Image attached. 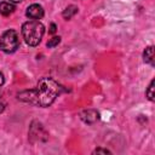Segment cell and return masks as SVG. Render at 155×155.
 Segmentation results:
<instances>
[{"instance_id": "ba28073f", "label": "cell", "mask_w": 155, "mask_h": 155, "mask_svg": "<svg viewBox=\"0 0 155 155\" xmlns=\"http://www.w3.org/2000/svg\"><path fill=\"white\" fill-rule=\"evenodd\" d=\"M143 59L145 63L154 67V46H148L143 52Z\"/></svg>"}, {"instance_id": "30bf717a", "label": "cell", "mask_w": 155, "mask_h": 155, "mask_svg": "<svg viewBox=\"0 0 155 155\" xmlns=\"http://www.w3.org/2000/svg\"><path fill=\"white\" fill-rule=\"evenodd\" d=\"M154 84H155V81H154V79L150 81V84H149V86H148V88H147V91H145V96H147V98L150 101V102H154V99H155V93H154Z\"/></svg>"}, {"instance_id": "7c38bea8", "label": "cell", "mask_w": 155, "mask_h": 155, "mask_svg": "<svg viewBox=\"0 0 155 155\" xmlns=\"http://www.w3.org/2000/svg\"><path fill=\"white\" fill-rule=\"evenodd\" d=\"M92 154H111V151L108 149H104V148H97L93 150Z\"/></svg>"}, {"instance_id": "9a60e30c", "label": "cell", "mask_w": 155, "mask_h": 155, "mask_svg": "<svg viewBox=\"0 0 155 155\" xmlns=\"http://www.w3.org/2000/svg\"><path fill=\"white\" fill-rule=\"evenodd\" d=\"M4 82H5V78H4V75L0 73V87L4 85Z\"/></svg>"}, {"instance_id": "4fadbf2b", "label": "cell", "mask_w": 155, "mask_h": 155, "mask_svg": "<svg viewBox=\"0 0 155 155\" xmlns=\"http://www.w3.org/2000/svg\"><path fill=\"white\" fill-rule=\"evenodd\" d=\"M5 107H6V104H5L4 99H2V98H0V113H2V111H4Z\"/></svg>"}, {"instance_id": "5bb4252c", "label": "cell", "mask_w": 155, "mask_h": 155, "mask_svg": "<svg viewBox=\"0 0 155 155\" xmlns=\"http://www.w3.org/2000/svg\"><path fill=\"white\" fill-rule=\"evenodd\" d=\"M56 31V24L54 23H51V27H50V33H54Z\"/></svg>"}, {"instance_id": "3957f363", "label": "cell", "mask_w": 155, "mask_h": 155, "mask_svg": "<svg viewBox=\"0 0 155 155\" xmlns=\"http://www.w3.org/2000/svg\"><path fill=\"white\" fill-rule=\"evenodd\" d=\"M19 46V39L18 34L13 29H8L4 31L0 36V51L5 53H12L15 52Z\"/></svg>"}, {"instance_id": "8fae6325", "label": "cell", "mask_w": 155, "mask_h": 155, "mask_svg": "<svg viewBox=\"0 0 155 155\" xmlns=\"http://www.w3.org/2000/svg\"><path fill=\"white\" fill-rule=\"evenodd\" d=\"M59 42H61V36H53L52 39H50V40L47 41L46 46H47L48 48H52V47L57 46V45H58Z\"/></svg>"}, {"instance_id": "277c9868", "label": "cell", "mask_w": 155, "mask_h": 155, "mask_svg": "<svg viewBox=\"0 0 155 155\" xmlns=\"http://www.w3.org/2000/svg\"><path fill=\"white\" fill-rule=\"evenodd\" d=\"M28 134H29V140L31 143H44L48 139V132L39 121H33L30 124Z\"/></svg>"}, {"instance_id": "52a82bcc", "label": "cell", "mask_w": 155, "mask_h": 155, "mask_svg": "<svg viewBox=\"0 0 155 155\" xmlns=\"http://www.w3.org/2000/svg\"><path fill=\"white\" fill-rule=\"evenodd\" d=\"M16 10V6L10 2V1H1L0 2V15L2 16H8L11 13H13Z\"/></svg>"}, {"instance_id": "9c48e42d", "label": "cell", "mask_w": 155, "mask_h": 155, "mask_svg": "<svg viewBox=\"0 0 155 155\" xmlns=\"http://www.w3.org/2000/svg\"><path fill=\"white\" fill-rule=\"evenodd\" d=\"M78 11H79L78 6H75V5H69V6H67V7L63 10L62 16H63L64 19H70V18H73V17L78 13Z\"/></svg>"}, {"instance_id": "5b68a950", "label": "cell", "mask_w": 155, "mask_h": 155, "mask_svg": "<svg viewBox=\"0 0 155 155\" xmlns=\"http://www.w3.org/2000/svg\"><path fill=\"white\" fill-rule=\"evenodd\" d=\"M79 117L87 125H92L94 122H97L101 117L99 113L96 110V109H85V110H81L79 113Z\"/></svg>"}, {"instance_id": "7a4b0ae2", "label": "cell", "mask_w": 155, "mask_h": 155, "mask_svg": "<svg viewBox=\"0 0 155 155\" xmlns=\"http://www.w3.org/2000/svg\"><path fill=\"white\" fill-rule=\"evenodd\" d=\"M22 36L27 45L38 46L45 34V27L38 19H30L22 25Z\"/></svg>"}, {"instance_id": "8992f818", "label": "cell", "mask_w": 155, "mask_h": 155, "mask_svg": "<svg viewBox=\"0 0 155 155\" xmlns=\"http://www.w3.org/2000/svg\"><path fill=\"white\" fill-rule=\"evenodd\" d=\"M25 15L30 19H40V18L44 17V8L39 4H31L27 7Z\"/></svg>"}, {"instance_id": "6da1fadb", "label": "cell", "mask_w": 155, "mask_h": 155, "mask_svg": "<svg viewBox=\"0 0 155 155\" xmlns=\"http://www.w3.org/2000/svg\"><path fill=\"white\" fill-rule=\"evenodd\" d=\"M63 92V87L51 78H42L39 80L36 87L24 90L17 94V98L24 103L36 107H48Z\"/></svg>"}, {"instance_id": "2e32d148", "label": "cell", "mask_w": 155, "mask_h": 155, "mask_svg": "<svg viewBox=\"0 0 155 155\" xmlns=\"http://www.w3.org/2000/svg\"><path fill=\"white\" fill-rule=\"evenodd\" d=\"M10 1H12V2H21V1H23V0H10Z\"/></svg>"}]
</instances>
